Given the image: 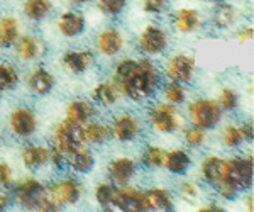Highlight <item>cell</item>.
<instances>
[{
    "instance_id": "obj_1",
    "label": "cell",
    "mask_w": 254,
    "mask_h": 212,
    "mask_svg": "<svg viewBox=\"0 0 254 212\" xmlns=\"http://www.w3.org/2000/svg\"><path fill=\"white\" fill-rule=\"evenodd\" d=\"M158 71L147 60H124L116 70L117 88L132 100H144L158 87Z\"/></svg>"
},
{
    "instance_id": "obj_2",
    "label": "cell",
    "mask_w": 254,
    "mask_h": 212,
    "mask_svg": "<svg viewBox=\"0 0 254 212\" xmlns=\"http://www.w3.org/2000/svg\"><path fill=\"white\" fill-rule=\"evenodd\" d=\"M14 194L19 204L26 209L43 211V212H55L60 211V204L51 197L48 189L36 178H26L20 180L14 187Z\"/></svg>"
},
{
    "instance_id": "obj_3",
    "label": "cell",
    "mask_w": 254,
    "mask_h": 212,
    "mask_svg": "<svg viewBox=\"0 0 254 212\" xmlns=\"http://www.w3.org/2000/svg\"><path fill=\"white\" fill-rule=\"evenodd\" d=\"M253 185V156L229 160L227 182L217 189L224 199H234L239 190H246Z\"/></svg>"
},
{
    "instance_id": "obj_4",
    "label": "cell",
    "mask_w": 254,
    "mask_h": 212,
    "mask_svg": "<svg viewBox=\"0 0 254 212\" xmlns=\"http://www.w3.org/2000/svg\"><path fill=\"white\" fill-rule=\"evenodd\" d=\"M190 117L196 128L212 129L222 119V109L212 100H196L190 105Z\"/></svg>"
},
{
    "instance_id": "obj_5",
    "label": "cell",
    "mask_w": 254,
    "mask_h": 212,
    "mask_svg": "<svg viewBox=\"0 0 254 212\" xmlns=\"http://www.w3.org/2000/svg\"><path fill=\"white\" fill-rule=\"evenodd\" d=\"M55 142L60 151L71 153L73 149L85 142L83 134H81V124H76V122H71L68 119L60 122L55 131Z\"/></svg>"
},
{
    "instance_id": "obj_6",
    "label": "cell",
    "mask_w": 254,
    "mask_h": 212,
    "mask_svg": "<svg viewBox=\"0 0 254 212\" xmlns=\"http://www.w3.org/2000/svg\"><path fill=\"white\" fill-rule=\"evenodd\" d=\"M112 206L117 209L124 211V212H144L147 211L146 201H144V194L137 192L134 189H114V199H112Z\"/></svg>"
},
{
    "instance_id": "obj_7",
    "label": "cell",
    "mask_w": 254,
    "mask_h": 212,
    "mask_svg": "<svg viewBox=\"0 0 254 212\" xmlns=\"http://www.w3.org/2000/svg\"><path fill=\"white\" fill-rule=\"evenodd\" d=\"M48 192L51 194V197L55 199L60 206L63 204H76L81 195V189L78 182L73 180V178H64L56 183H53L48 189Z\"/></svg>"
},
{
    "instance_id": "obj_8",
    "label": "cell",
    "mask_w": 254,
    "mask_h": 212,
    "mask_svg": "<svg viewBox=\"0 0 254 212\" xmlns=\"http://www.w3.org/2000/svg\"><path fill=\"white\" fill-rule=\"evenodd\" d=\"M151 124L159 133H173L178 129V117L171 105L159 104L151 111Z\"/></svg>"
},
{
    "instance_id": "obj_9",
    "label": "cell",
    "mask_w": 254,
    "mask_h": 212,
    "mask_svg": "<svg viewBox=\"0 0 254 212\" xmlns=\"http://www.w3.org/2000/svg\"><path fill=\"white\" fill-rule=\"evenodd\" d=\"M193 70H195V60L187 55L173 56V58L168 61V67H166L168 76L173 81H178V83L190 80L191 75H193Z\"/></svg>"
},
{
    "instance_id": "obj_10",
    "label": "cell",
    "mask_w": 254,
    "mask_h": 212,
    "mask_svg": "<svg viewBox=\"0 0 254 212\" xmlns=\"http://www.w3.org/2000/svg\"><path fill=\"white\" fill-rule=\"evenodd\" d=\"M227 168H229L227 160H220V158H217V156H210L203 161L202 173L208 183H212L215 189H220V187L225 185V182H227Z\"/></svg>"
},
{
    "instance_id": "obj_11",
    "label": "cell",
    "mask_w": 254,
    "mask_h": 212,
    "mask_svg": "<svg viewBox=\"0 0 254 212\" xmlns=\"http://www.w3.org/2000/svg\"><path fill=\"white\" fill-rule=\"evenodd\" d=\"M36 116L31 109L20 107L17 111L12 112L10 116V129L14 134H17L20 138H27L36 131Z\"/></svg>"
},
{
    "instance_id": "obj_12",
    "label": "cell",
    "mask_w": 254,
    "mask_h": 212,
    "mask_svg": "<svg viewBox=\"0 0 254 212\" xmlns=\"http://www.w3.org/2000/svg\"><path fill=\"white\" fill-rule=\"evenodd\" d=\"M168 44V38L159 27L149 26L142 31L141 38H139V46L141 50L147 53V55H158L166 48Z\"/></svg>"
},
{
    "instance_id": "obj_13",
    "label": "cell",
    "mask_w": 254,
    "mask_h": 212,
    "mask_svg": "<svg viewBox=\"0 0 254 212\" xmlns=\"http://www.w3.org/2000/svg\"><path fill=\"white\" fill-rule=\"evenodd\" d=\"M139 133H141L139 122L132 116H129V114L117 117L112 129H110V134H114L119 141H130L134 138H137Z\"/></svg>"
},
{
    "instance_id": "obj_14",
    "label": "cell",
    "mask_w": 254,
    "mask_h": 212,
    "mask_svg": "<svg viewBox=\"0 0 254 212\" xmlns=\"http://www.w3.org/2000/svg\"><path fill=\"white\" fill-rule=\"evenodd\" d=\"M136 173V163L129 158H119V160H114L109 165V175L114 182L119 183V185H124L134 177Z\"/></svg>"
},
{
    "instance_id": "obj_15",
    "label": "cell",
    "mask_w": 254,
    "mask_h": 212,
    "mask_svg": "<svg viewBox=\"0 0 254 212\" xmlns=\"http://www.w3.org/2000/svg\"><path fill=\"white\" fill-rule=\"evenodd\" d=\"M122 44H124V38H122L121 32L116 31V29H109V31H105L100 34L97 46H98V50L104 53V55L114 56L122 50Z\"/></svg>"
},
{
    "instance_id": "obj_16",
    "label": "cell",
    "mask_w": 254,
    "mask_h": 212,
    "mask_svg": "<svg viewBox=\"0 0 254 212\" xmlns=\"http://www.w3.org/2000/svg\"><path fill=\"white\" fill-rule=\"evenodd\" d=\"M147 211H173V201L163 189H153L144 194Z\"/></svg>"
},
{
    "instance_id": "obj_17",
    "label": "cell",
    "mask_w": 254,
    "mask_h": 212,
    "mask_svg": "<svg viewBox=\"0 0 254 212\" xmlns=\"http://www.w3.org/2000/svg\"><path fill=\"white\" fill-rule=\"evenodd\" d=\"M60 31L63 32L68 38H73V36H78L85 27V19L81 14H76V12H66L60 17L58 22Z\"/></svg>"
},
{
    "instance_id": "obj_18",
    "label": "cell",
    "mask_w": 254,
    "mask_h": 212,
    "mask_svg": "<svg viewBox=\"0 0 254 212\" xmlns=\"http://www.w3.org/2000/svg\"><path fill=\"white\" fill-rule=\"evenodd\" d=\"M93 55L90 51H68L63 56V63L73 73H81L92 65Z\"/></svg>"
},
{
    "instance_id": "obj_19",
    "label": "cell",
    "mask_w": 254,
    "mask_h": 212,
    "mask_svg": "<svg viewBox=\"0 0 254 212\" xmlns=\"http://www.w3.org/2000/svg\"><path fill=\"white\" fill-rule=\"evenodd\" d=\"M190 163L191 160L187 151H183V149H173V151L165 154L163 166L166 170H170L171 173H185L187 168L190 166Z\"/></svg>"
},
{
    "instance_id": "obj_20",
    "label": "cell",
    "mask_w": 254,
    "mask_h": 212,
    "mask_svg": "<svg viewBox=\"0 0 254 212\" xmlns=\"http://www.w3.org/2000/svg\"><path fill=\"white\" fill-rule=\"evenodd\" d=\"M69 163H71L73 170L80 173H87L93 168V154L88 148L81 144L69 153Z\"/></svg>"
},
{
    "instance_id": "obj_21",
    "label": "cell",
    "mask_w": 254,
    "mask_h": 212,
    "mask_svg": "<svg viewBox=\"0 0 254 212\" xmlns=\"http://www.w3.org/2000/svg\"><path fill=\"white\" fill-rule=\"evenodd\" d=\"M29 87L31 90H34L38 95H44V93H49L55 87V78L48 70L44 68H39L31 75L29 78Z\"/></svg>"
},
{
    "instance_id": "obj_22",
    "label": "cell",
    "mask_w": 254,
    "mask_h": 212,
    "mask_svg": "<svg viewBox=\"0 0 254 212\" xmlns=\"http://www.w3.org/2000/svg\"><path fill=\"white\" fill-rule=\"evenodd\" d=\"M49 160V149L43 146H27L22 151V161L27 168L38 170Z\"/></svg>"
},
{
    "instance_id": "obj_23",
    "label": "cell",
    "mask_w": 254,
    "mask_h": 212,
    "mask_svg": "<svg viewBox=\"0 0 254 212\" xmlns=\"http://www.w3.org/2000/svg\"><path fill=\"white\" fill-rule=\"evenodd\" d=\"M93 107L85 100H75L68 105L66 109V119L71 122H76V124H83L87 122L90 117L93 116Z\"/></svg>"
},
{
    "instance_id": "obj_24",
    "label": "cell",
    "mask_w": 254,
    "mask_h": 212,
    "mask_svg": "<svg viewBox=\"0 0 254 212\" xmlns=\"http://www.w3.org/2000/svg\"><path fill=\"white\" fill-rule=\"evenodd\" d=\"M81 134H83V140L88 142H105L110 138V129L104 124H97V122H88V124L81 126Z\"/></svg>"
},
{
    "instance_id": "obj_25",
    "label": "cell",
    "mask_w": 254,
    "mask_h": 212,
    "mask_svg": "<svg viewBox=\"0 0 254 212\" xmlns=\"http://www.w3.org/2000/svg\"><path fill=\"white\" fill-rule=\"evenodd\" d=\"M19 38V24L14 17L0 20V46L9 48Z\"/></svg>"
},
{
    "instance_id": "obj_26",
    "label": "cell",
    "mask_w": 254,
    "mask_h": 212,
    "mask_svg": "<svg viewBox=\"0 0 254 212\" xmlns=\"http://www.w3.org/2000/svg\"><path fill=\"white\" fill-rule=\"evenodd\" d=\"M200 26V15L196 10L183 9L176 14V27L180 32H191Z\"/></svg>"
},
{
    "instance_id": "obj_27",
    "label": "cell",
    "mask_w": 254,
    "mask_h": 212,
    "mask_svg": "<svg viewBox=\"0 0 254 212\" xmlns=\"http://www.w3.org/2000/svg\"><path fill=\"white\" fill-rule=\"evenodd\" d=\"M93 97H95V100L100 102L102 105H114L119 99V88L116 83L105 81V83H100L95 88Z\"/></svg>"
},
{
    "instance_id": "obj_28",
    "label": "cell",
    "mask_w": 254,
    "mask_h": 212,
    "mask_svg": "<svg viewBox=\"0 0 254 212\" xmlns=\"http://www.w3.org/2000/svg\"><path fill=\"white\" fill-rule=\"evenodd\" d=\"M49 10H51L49 0H26V5H24V14L32 20L46 17Z\"/></svg>"
},
{
    "instance_id": "obj_29",
    "label": "cell",
    "mask_w": 254,
    "mask_h": 212,
    "mask_svg": "<svg viewBox=\"0 0 254 212\" xmlns=\"http://www.w3.org/2000/svg\"><path fill=\"white\" fill-rule=\"evenodd\" d=\"M41 53V44L38 43V39L26 36V38H20L17 43V55L22 60H32L36 58Z\"/></svg>"
},
{
    "instance_id": "obj_30",
    "label": "cell",
    "mask_w": 254,
    "mask_h": 212,
    "mask_svg": "<svg viewBox=\"0 0 254 212\" xmlns=\"http://www.w3.org/2000/svg\"><path fill=\"white\" fill-rule=\"evenodd\" d=\"M236 20V9L231 3H220L215 9L214 22L217 27H227Z\"/></svg>"
},
{
    "instance_id": "obj_31",
    "label": "cell",
    "mask_w": 254,
    "mask_h": 212,
    "mask_svg": "<svg viewBox=\"0 0 254 212\" xmlns=\"http://www.w3.org/2000/svg\"><path fill=\"white\" fill-rule=\"evenodd\" d=\"M165 154L166 151H163L158 146H149L146 149L144 154H142V163L147 166V168H156V166H163V161H165Z\"/></svg>"
},
{
    "instance_id": "obj_32",
    "label": "cell",
    "mask_w": 254,
    "mask_h": 212,
    "mask_svg": "<svg viewBox=\"0 0 254 212\" xmlns=\"http://www.w3.org/2000/svg\"><path fill=\"white\" fill-rule=\"evenodd\" d=\"M19 76L15 70L9 65H0V92L2 90H10L17 85Z\"/></svg>"
},
{
    "instance_id": "obj_33",
    "label": "cell",
    "mask_w": 254,
    "mask_h": 212,
    "mask_svg": "<svg viewBox=\"0 0 254 212\" xmlns=\"http://www.w3.org/2000/svg\"><path fill=\"white\" fill-rule=\"evenodd\" d=\"M95 197L98 204L102 206V209L110 211L112 207V199H114V189L109 185V183H102L95 189Z\"/></svg>"
},
{
    "instance_id": "obj_34",
    "label": "cell",
    "mask_w": 254,
    "mask_h": 212,
    "mask_svg": "<svg viewBox=\"0 0 254 212\" xmlns=\"http://www.w3.org/2000/svg\"><path fill=\"white\" fill-rule=\"evenodd\" d=\"M239 104V95L231 90V88H224L219 95V107L224 109V111H234Z\"/></svg>"
},
{
    "instance_id": "obj_35",
    "label": "cell",
    "mask_w": 254,
    "mask_h": 212,
    "mask_svg": "<svg viewBox=\"0 0 254 212\" xmlns=\"http://www.w3.org/2000/svg\"><path fill=\"white\" fill-rule=\"evenodd\" d=\"M243 141H244V136H243V133H241V128H236V126H227V128H225L224 142L229 148H237Z\"/></svg>"
},
{
    "instance_id": "obj_36",
    "label": "cell",
    "mask_w": 254,
    "mask_h": 212,
    "mask_svg": "<svg viewBox=\"0 0 254 212\" xmlns=\"http://www.w3.org/2000/svg\"><path fill=\"white\" fill-rule=\"evenodd\" d=\"M166 99L170 104H182L183 100H185V90H183V87L178 83V81H175V83H170L166 87Z\"/></svg>"
},
{
    "instance_id": "obj_37",
    "label": "cell",
    "mask_w": 254,
    "mask_h": 212,
    "mask_svg": "<svg viewBox=\"0 0 254 212\" xmlns=\"http://www.w3.org/2000/svg\"><path fill=\"white\" fill-rule=\"evenodd\" d=\"M185 141L188 146H193V148H196V146H200L203 141H205V133H203V129L200 128H188L185 131Z\"/></svg>"
},
{
    "instance_id": "obj_38",
    "label": "cell",
    "mask_w": 254,
    "mask_h": 212,
    "mask_svg": "<svg viewBox=\"0 0 254 212\" xmlns=\"http://www.w3.org/2000/svg\"><path fill=\"white\" fill-rule=\"evenodd\" d=\"M98 5L104 12L110 15H116L126 7V0H98Z\"/></svg>"
},
{
    "instance_id": "obj_39",
    "label": "cell",
    "mask_w": 254,
    "mask_h": 212,
    "mask_svg": "<svg viewBox=\"0 0 254 212\" xmlns=\"http://www.w3.org/2000/svg\"><path fill=\"white\" fill-rule=\"evenodd\" d=\"M12 182V170L7 163H0V187H9Z\"/></svg>"
},
{
    "instance_id": "obj_40",
    "label": "cell",
    "mask_w": 254,
    "mask_h": 212,
    "mask_svg": "<svg viewBox=\"0 0 254 212\" xmlns=\"http://www.w3.org/2000/svg\"><path fill=\"white\" fill-rule=\"evenodd\" d=\"M166 3H168V0H144V10L158 14V12H161L165 9Z\"/></svg>"
},
{
    "instance_id": "obj_41",
    "label": "cell",
    "mask_w": 254,
    "mask_h": 212,
    "mask_svg": "<svg viewBox=\"0 0 254 212\" xmlns=\"http://www.w3.org/2000/svg\"><path fill=\"white\" fill-rule=\"evenodd\" d=\"M49 158L53 160L56 168H63V165H64V153L63 151H60L58 148H55L53 151H49Z\"/></svg>"
},
{
    "instance_id": "obj_42",
    "label": "cell",
    "mask_w": 254,
    "mask_h": 212,
    "mask_svg": "<svg viewBox=\"0 0 254 212\" xmlns=\"http://www.w3.org/2000/svg\"><path fill=\"white\" fill-rule=\"evenodd\" d=\"M196 194H198V190H196L193 183H183L182 185V195L185 199H195Z\"/></svg>"
},
{
    "instance_id": "obj_43",
    "label": "cell",
    "mask_w": 254,
    "mask_h": 212,
    "mask_svg": "<svg viewBox=\"0 0 254 212\" xmlns=\"http://www.w3.org/2000/svg\"><path fill=\"white\" fill-rule=\"evenodd\" d=\"M241 133H243L244 136V141H253L254 138V129H253V122H249V124H244L243 128H241Z\"/></svg>"
},
{
    "instance_id": "obj_44",
    "label": "cell",
    "mask_w": 254,
    "mask_h": 212,
    "mask_svg": "<svg viewBox=\"0 0 254 212\" xmlns=\"http://www.w3.org/2000/svg\"><path fill=\"white\" fill-rule=\"evenodd\" d=\"M200 211H202V212H220V211H222V207L215 206V204H208V206L202 207Z\"/></svg>"
},
{
    "instance_id": "obj_45",
    "label": "cell",
    "mask_w": 254,
    "mask_h": 212,
    "mask_svg": "<svg viewBox=\"0 0 254 212\" xmlns=\"http://www.w3.org/2000/svg\"><path fill=\"white\" fill-rule=\"evenodd\" d=\"M251 38H253V27H249V29L243 31V34H241L239 41H241V43H246V41L251 39Z\"/></svg>"
},
{
    "instance_id": "obj_46",
    "label": "cell",
    "mask_w": 254,
    "mask_h": 212,
    "mask_svg": "<svg viewBox=\"0 0 254 212\" xmlns=\"http://www.w3.org/2000/svg\"><path fill=\"white\" fill-rule=\"evenodd\" d=\"M7 204H9V199H7V195L0 194V211H3L7 207Z\"/></svg>"
},
{
    "instance_id": "obj_47",
    "label": "cell",
    "mask_w": 254,
    "mask_h": 212,
    "mask_svg": "<svg viewBox=\"0 0 254 212\" xmlns=\"http://www.w3.org/2000/svg\"><path fill=\"white\" fill-rule=\"evenodd\" d=\"M248 211H254V202H253V197H249V201H248Z\"/></svg>"
},
{
    "instance_id": "obj_48",
    "label": "cell",
    "mask_w": 254,
    "mask_h": 212,
    "mask_svg": "<svg viewBox=\"0 0 254 212\" xmlns=\"http://www.w3.org/2000/svg\"><path fill=\"white\" fill-rule=\"evenodd\" d=\"M73 2H76V3H85V2H88V0H73Z\"/></svg>"
},
{
    "instance_id": "obj_49",
    "label": "cell",
    "mask_w": 254,
    "mask_h": 212,
    "mask_svg": "<svg viewBox=\"0 0 254 212\" xmlns=\"http://www.w3.org/2000/svg\"><path fill=\"white\" fill-rule=\"evenodd\" d=\"M205 2H220V0H205Z\"/></svg>"
}]
</instances>
